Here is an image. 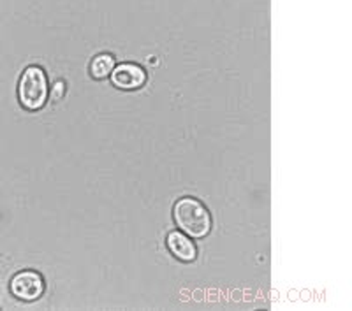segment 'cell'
<instances>
[{"label": "cell", "mask_w": 352, "mask_h": 311, "mask_svg": "<svg viewBox=\"0 0 352 311\" xmlns=\"http://www.w3.org/2000/svg\"><path fill=\"white\" fill-rule=\"evenodd\" d=\"M50 84L46 72L39 65H28L18 83V100L27 111H39L48 102Z\"/></svg>", "instance_id": "7a4b0ae2"}, {"label": "cell", "mask_w": 352, "mask_h": 311, "mask_svg": "<svg viewBox=\"0 0 352 311\" xmlns=\"http://www.w3.org/2000/svg\"><path fill=\"white\" fill-rule=\"evenodd\" d=\"M173 218L184 234L203 240L212 232V213L196 197H182L173 207Z\"/></svg>", "instance_id": "6da1fadb"}, {"label": "cell", "mask_w": 352, "mask_h": 311, "mask_svg": "<svg viewBox=\"0 0 352 311\" xmlns=\"http://www.w3.org/2000/svg\"><path fill=\"white\" fill-rule=\"evenodd\" d=\"M11 294L20 301H37L44 294V278L41 273L23 269L11 278Z\"/></svg>", "instance_id": "3957f363"}, {"label": "cell", "mask_w": 352, "mask_h": 311, "mask_svg": "<svg viewBox=\"0 0 352 311\" xmlns=\"http://www.w3.org/2000/svg\"><path fill=\"white\" fill-rule=\"evenodd\" d=\"M166 244L168 250L171 251L173 257H176L182 262H194L197 259V246L192 241V238H188L182 231H171L166 238Z\"/></svg>", "instance_id": "5b68a950"}, {"label": "cell", "mask_w": 352, "mask_h": 311, "mask_svg": "<svg viewBox=\"0 0 352 311\" xmlns=\"http://www.w3.org/2000/svg\"><path fill=\"white\" fill-rule=\"evenodd\" d=\"M115 65V56L109 55V53H100V55L94 56L92 64H90V74H92L94 80H106V78H109Z\"/></svg>", "instance_id": "8992f818"}, {"label": "cell", "mask_w": 352, "mask_h": 311, "mask_svg": "<svg viewBox=\"0 0 352 311\" xmlns=\"http://www.w3.org/2000/svg\"><path fill=\"white\" fill-rule=\"evenodd\" d=\"M109 80H111L113 87L118 88V90L134 92V90H140V88L146 84L148 74H146V71L140 64L124 62V64L115 65V69L109 74Z\"/></svg>", "instance_id": "277c9868"}, {"label": "cell", "mask_w": 352, "mask_h": 311, "mask_svg": "<svg viewBox=\"0 0 352 311\" xmlns=\"http://www.w3.org/2000/svg\"><path fill=\"white\" fill-rule=\"evenodd\" d=\"M65 90H67V87H65V81L64 80H58L53 83V87L50 88V93L48 95L52 97V100H60L62 97L65 95Z\"/></svg>", "instance_id": "52a82bcc"}]
</instances>
